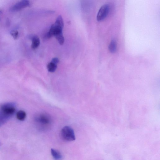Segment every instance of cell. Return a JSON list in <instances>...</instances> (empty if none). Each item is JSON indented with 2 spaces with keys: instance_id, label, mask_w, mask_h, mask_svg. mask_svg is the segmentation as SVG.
I'll return each mask as SVG.
<instances>
[{
  "instance_id": "5bb4252c",
  "label": "cell",
  "mask_w": 160,
  "mask_h": 160,
  "mask_svg": "<svg viewBox=\"0 0 160 160\" xmlns=\"http://www.w3.org/2000/svg\"><path fill=\"white\" fill-rule=\"evenodd\" d=\"M1 15H2L1 13L0 12V18H1Z\"/></svg>"
},
{
  "instance_id": "7a4b0ae2",
  "label": "cell",
  "mask_w": 160,
  "mask_h": 160,
  "mask_svg": "<svg viewBox=\"0 0 160 160\" xmlns=\"http://www.w3.org/2000/svg\"><path fill=\"white\" fill-rule=\"evenodd\" d=\"M61 135L64 140L71 141L75 139V137L73 129L68 126L63 128L61 131Z\"/></svg>"
},
{
  "instance_id": "9c48e42d",
  "label": "cell",
  "mask_w": 160,
  "mask_h": 160,
  "mask_svg": "<svg viewBox=\"0 0 160 160\" xmlns=\"http://www.w3.org/2000/svg\"><path fill=\"white\" fill-rule=\"evenodd\" d=\"M57 68V64L51 62L49 63L47 66L48 71L50 72H54Z\"/></svg>"
},
{
  "instance_id": "4fadbf2b",
  "label": "cell",
  "mask_w": 160,
  "mask_h": 160,
  "mask_svg": "<svg viewBox=\"0 0 160 160\" xmlns=\"http://www.w3.org/2000/svg\"><path fill=\"white\" fill-rule=\"evenodd\" d=\"M6 24L7 25H9L10 24V22L9 20L8 19H7L6 21Z\"/></svg>"
},
{
  "instance_id": "8fae6325",
  "label": "cell",
  "mask_w": 160,
  "mask_h": 160,
  "mask_svg": "<svg viewBox=\"0 0 160 160\" xmlns=\"http://www.w3.org/2000/svg\"><path fill=\"white\" fill-rule=\"evenodd\" d=\"M10 34L15 39H17L18 37V32L17 30H13L11 31Z\"/></svg>"
},
{
  "instance_id": "277c9868",
  "label": "cell",
  "mask_w": 160,
  "mask_h": 160,
  "mask_svg": "<svg viewBox=\"0 0 160 160\" xmlns=\"http://www.w3.org/2000/svg\"><path fill=\"white\" fill-rule=\"evenodd\" d=\"M29 5L30 3L28 0H22L12 7L10 11L11 12H16L27 7Z\"/></svg>"
},
{
  "instance_id": "30bf717a",
  "label": "cell",
  "mask_w": 160,
  "mask_h": 160,
  "mask_svg": "<svg viewBox=\"0 0 160 160\" xmlns=\"http://www.w3.org/2000/svg\"><path fill=\"white\" fill-rule=\"evenodd\" d=\"M109 49L112 53L115 52L116 50V43L115 41L112 40L111 41L109 46Z\"/></svg>"
},
{
  "instance_id": "5b68a950",
  "label": "cell",
  "mask_w": 160,
  "mask_h": 160,
  "mask_svg": "<svg viewBox=\"0 0 160 160\" xmlns=\"http://www.w3.org/2000/svg\"><path fill=\"white\" fill-rule=\"evenodd\" d=\"M12 117L0 109V127L7 122Z\"/></svg>"
},
{
  "instance_id": "3957f363",
  "label": "cell",
  "mask_w": 160,
  "mask_h": 160,
  "mask_svg": "<svg viewBox=\"0 0 160 160\" xmlns=\"http://www.w3.org/2000/svg\"><path fill=\"white\" fill-rule=\"evenodd\" d=\"M109 11V7L108 4L102 5L99 9L97 16V20L101 21L104 20L107 16Z\"/></svg>"
},
{
  "instance_id": "6da1fadb",
  "label": "cell",
  "mask_w": 160,
  "mask_h": 160,
  "mask_svg": "<svg viewBox=\"0 0 160 160\" xmlns=\"http://www.w3.org/2000/svg\"><path fill=\"white\" fill-rule=\"evenodd\" d=\"M35 120L40 129L42 130L47 129L52 122L51 117L45 113H42L37 115Z\"/></svg>"
},
{
  "instance_id": "ba28073f",
  "label": "cell",
  "mask_w": 160,
  "mask_h": 160,
  "mask_svg": "<svg viewBox=\"0 0 160 160\" xmlns=\"http://www.w3.org/2000/svg\"><path fill=\"white\" fill-rule=\"evenodd\" d=\"M26 117V112L22 110H20L16 114V117L18 119L21 121L24 120Z\"/></svg>"
},
{
  "instance_id": "52a82bcc",
  "label": "cell",
  "mask_w": 160,
  "mask_h": 160,
  "mask_svg": "<svg viewBox=\"0 0 160 160\" xmlns=\"http://www.w3.org/2000/svg\"><path fill=\"white\" fill-rule=\"evenodd\" d=\"M51 153L53 157L55 159H61L62 158V156L61 153L57 150L54 149H51Z\"/></svg>"
},
{
  "instance_id": "8992f818",
  "label": "cell",
  "mask_w": 160,
  "mask_h": 160,
  "mask_svg": "<svg viewBox=\"0 0 160 160\" xmlns=\"http://www.w3.org/2000/svg\"><path fill=\"white\" fill-rule=\"evenodd\" d=\"M32 43L31 48L33 49L37 48L39 46L40 41L39 38L36 35H34L31 38Z\"/></svg>"
},
{
  "instance_id": "7c38bea8",
  "label": "cell",
  "mask_w": 160,
  "mask_h": 160,
  "mask_svg": "<svg viewBox=\"0 0 160 160\" xmlns=\"http://www.w3.org/2000/svg\"><path fill=\"white\" fill-rule=\"evenodd\" d=\"M51 62L57 64L59 62V60L57 58H54L52 59Z\"/></svg>"
}]
</instances>
